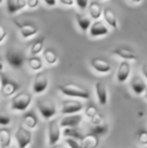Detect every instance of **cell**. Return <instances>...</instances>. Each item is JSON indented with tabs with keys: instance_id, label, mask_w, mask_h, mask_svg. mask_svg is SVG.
<instances>
[{
	"instance_id": "cell-1",
	"label": "cell",
	"mask_w": 147,
	"mask_h": 148,
	"mask_svg": "<svg viewBox=\"0 0 147 148\" xmlns=\"http://www.w3.org/2000/svg\"><path fill=\"white\" fill-rule=\"evenodd\" d=\"M57 90L63 95L71 98H78V99L89 100L91 98V93L88 89L80 86V85L74 84V83H67L57 86Z\"/></svg>"
},
{
	"instance_id": "cell-2",
	"label": "cell",
	"mask_w": 147,
	"mask_h": 148,
	"mask_svg": "<svg viewBox=\"0 0 147 148\" xmlns=\"http://www.w3.org/2000/svg\"><path fill=\"white\" fill-rule=\"evenodd\" d=\"M32 101V95L28 92L22 91L18 92L17 94L12 97L11 101H10V108L13 111L17 112H23L27 110L29 105L31 104Z\"/></svg>"
},
{
	"instance_id": "cell-3",
	"label": "cell",
	"mask_w": 147,
	"mask_h": 148,
	"mask_svg": "<svg viewBox=\"0 0 147 148\" xmlns=\"http://www.w3.org/2000/svg\"><path fill=\"white\" fill-rule=\"evenodd\" d=\"M36 107L41 117L45 120H51L57 114V107L53 100L49 98H41L36 102Z\"/></svg>"
},
{
	"instance_id": "cell-4",
	"label": "cell",
	"mask_w": 147,
	"mask_h": 148,
	"mask_svg": "<svg viewBox=\"0 0 147 148\" xmlns=\"http://www.w3.org/2000/svg\"><path fill=\"white\" fill-rule=\"evenodd\" d=\"M19 88V84L16 81L4 75L3 73L0 74V91L3 97H13L15 94H17Z\"/></svg>"
},
{
	"instance_id": "cell-5",
	"label": "cell",
	"mask_w": 147,
	"mask_h": 148,
	"mask_svg": "<svg viewBox=\"0 0 147 148\" xmlns=\"http://www.w3.org/2000/svg\"><path fill=\"white\" fill-rule=\"evenodd\" d=\"M14 139L17 143L18 148H27L32 141L31 131L23 124H20L14 133Z\"/></svg>"
},
{
	"instance_id": "cell-6",
	"label": "cell",
	"mask_w": 147,
	"mask_h": 148,
	"mask_svg": "<svg viewBox=\"0 0 147 148\" xmlns=\"http://www.w3.org/2000/svg\"><path fill=\"white\" fill-rule=\"evenodd\" d=\"M62 136L61 125L57 119L49 120L47 125V138H49V146H53L59 143Z\"/></svg>"
},
{
	"instance_id": "cell-7",
	"label": "cell",
	"mask_w": 147,
	"mask_h": 148,
	"mask_svg": "<svg viewBox=\"0 0 147 148\" xmlns=\"http://www.w3.org/2000/svg\"><path fill=\"white\" fill-rule=\"evenodd\" d=\"M84 110V104L78 100H65L62 102L61 113L63 115H74L80 114L81 111Z\"/></svg>"
},
{
	"instance_id": "cell-8",
	"label": "cell",
	"mask_w": 147,
	"mask_h": 148,
	"mask_svg": "<svg viewBox=\"0 0 147 148\" xmlns=\"http://www.w3.org/2000/svg\"><path fill=\"white\" fill-rule=\"evenodd\" d=\"M5 60L7 64L13 69H20L24 64V56L19 51L14 49L6 51Z\"/></svg>"
},
{
	"instance_id": "cell-9",
	"label": "cell",
	"mask_w": 147,
	"mask_h": 148,
	"mask_svg": "<svg viewBox=\"0 0 147 148\" xmlns=\"http://www.w3.org/2000/svg\"><path fill=\"white\" fill-rule=\"evenodd\" d=\"M49 87V78L46 73L38 72L32 82V91L34 94H42Z\"/></svg>"
},
{
	"instance_id": "cell-10",
	"label": "cell",
	"mask_w": 147,
	"mask_h": 148,
	"mask_svg": "<svg viewBox=\"0 0 147 148\" xmlns=\"http://www.w3.org/2000/svg\"><path fill=\"white\" fill-rule=\"evenodd\" d=\"M110 32L109 26L105 23L102 20H95L91 25L90 29H89V33H90L91 37H100L108 35Z\"/></svg>"
},
{
	"instance_id": "cell-11",
	"label": "cell",
	"mask_w": 147,
	"mask_h": 148,
	"mask_svg": "<svg viewBox=\"0 0 147 148\" xmlns=\"http://www.w3.org/2000/svg\"><path fill=\"white\" fill-rule=\"evenodd\" d=\"M112 53L123 60H127V62H132V60H136L138 59L137 55L133 49L127 47H123V45H119L116 49H114L112 51Z\"/></svg>"
},
{
	"instance_id": "cell-12",
	"label": "cell",
	"mask_w": 147,
	"mask_h": 148,
	"mask_svg": "<svg viewBox=\"0 0 147 148\" xmlns=\"http://www.w3.org/2000/svg\"><path fill=\"white\" fill-rule=\"evenodd\" d=\"M90 64L94 71L99 74H108L111 72L112 66L108 60L101 59V58H93L90 60Z\"/></svg>"
},
{
	"instance_id": "cell-13",
	"label": "cell",
	"mask_w": 147,
	"mask_h": 148,
	"mask_svg": "<svg viewBox=\"0 0 147 148\" xmlns=\"http://www.w3.org/2000/svg\"><path fill=\"white\" fill-rule=\"evenodd\" d=\"M131 74V64L127 60H122L119 64L116 73V79L118 83H125Z\"/></svg>"
},
{
	"instance_id": "cell-14",
	"label": "cell",
	"mask_w": 147,
	"mask_h": 148,
	"mask_svg": "<svg viewBox=\"0 0 147 148\" xmlns=\"http://www.w3.org/2000/svg\"><path fill=\"white\" fill-rule=\"evenodd\" d=\"M82 122L83 115L74 114V115H67L62 118V120L59 121V125H61V128H78Z\"/></svg>"
},
{
	"instance_id": "cell-15",
	"label": "cell",
	"mask_w": 147,
	"mask_h": 148,
	"mask_svg": "<svg viewBox=\"0 0 147 148\" xmlns=\"http://www.w3.org/2000/svg\"><path fill=\"white\" fill-rule=\"evenodd\" d=\"M95 93L100 105L105 106L108 104V89L105 83H103L102 81L95 83Z\"/></svg>"
},
{
	"instance_id": "cell-16",
	"label": "cell",
	"mask_w": 147,
	"mask_h": 148,
	"mask_svg": "<svg viewBox=\"0 0 147 148\" xmlns=\"http://www.w3.org/2000/svg\"><path fill=\"white\" fill-rule=\"evenodd\" d=\"M130 87H131V90L133 91L134 94L140 96L145 93L147 85H146V82L144 81V79L142 78L141 76L135 75V76L132 77V79L130 80Z\"/></svg>"
},
{
	"instance_id": "cell-17",
	"label": "cell",
	"mask_w": 147,
	"mask_h": 148,
	"mask_svg": "<svg viewBox=\"0 0 147 148\" xmlns=\"http://www.w3.org/2000/svg\"><path fill=\"white\" fill-rule=\"evenodd\" d=\"M14 24L18 27L20 34L22 35L23 38L34 36L36 34H37V31H38V28L31 23H21L17 20H14Z\"/></svg>"
},
{
	"instance_id": "cell-18",
	"label": "cell",
	"mask_w": 147,
	"mask_h": 148,
	"mask_svg": "<svg viewBox=\"0 0 147 148\" xmlns=\"http://www.w3.org/2000/svg\"><path fill=\"white\" fill-rule=\"evenodd\" d=\"M76 21L78 23L80 29L83 32H86L90 29L91 25H92V20H91L90 15L86 13H77L76 14Z\"/></svg>"
},
{
	"instance_id": "cell-19",
	"label": "cell",
	"mask_w": 147,
	"mask_h": 148,
	"mask_svg": "<svg viewBox=\"0 0 147 148\" xmlns=\"http://www.w3.org/2000/svg\"><path fill=\"white\" fill-rule=\"evenodd\" d=\"M88 11L90 14V17L94 20H99L101 16L103 15V11L104 9L102 8L101 4L98 1H91L88 6Z\"/></svg>"
},
{
	"instance_id": "cell-20",
	"label": "cell",
	"mask_w": 147,
	"mask_h": 148,
	"mask_svg": "<svg viewBox=\"0 0 147 148\" xmlns=\"http://www.w3.org/2000/svg\"><path fill=\"white\" fill-rule=\"evenodd\" d=\"M103 17H104V20L106 21L107 25L110 26L113 29H117L118 26H119L117 16L111 8H105L104 11H103Z\"/></svg>"
},
{
	"instance_id": "cell-21",
	"label": "cell",
	"mask_w": 147,
	"mask_h": 148,
	"mask_svg": "<svg viewBox=\"0 0 147 148\" xmlns=\"http://www.w3.org/2000/svg\"><path fill=\"white\" fill-rule=\"evenodd\" d=\"M7 11L9 14H14L27 6L26 0H6Z\"/></svg>"
},
{
	"instance_id": "cell-22",
	"label": "cell",
	"mask_w": 147,
	"mask_h": 148,
	"mask_svg": "<svg viewBox=\"0 0 147 148\" xmlns=\"http://www.w3.org/2000/svg\"><path fill=\"white\" fill-rule=\"evenodd\" d=\"M100 143L99 136L95 134H87L81 140V148H97Z\"/></svg>"
},
{
	"instance_id": "cell-23",
	"label": "cell",
	"mask_w": 147,
	"mask_h": 148,
	"mask_svg": "<svg viewBox=\"0 0 147 148\" xmlns=\"http://www.w3.org/2000/svg\"><path fill=\"white\" fill-rule=\"evenodd\" d=\"M11 143V133L8 129H0V148L9 147Z\"/></svg>"
},
{
	"instance_id": "cell-24",
	"label": "cell",
	"mask_w": 147,
	"mask_h": 148,
	"mask_svg": "<svg viewBox=\"0 0 147 148\" xmlns=\"http://www.w3.org/2000/svg\"><path fill=\"white\" fill-rule=\"evenodd\" d=\"M23 125L25 127H27L29 130L31 129H36L37 126V118L34 113L29 112V113H25L23 115Z\"/></svg>"
},
{
	"instance_id": "cell-25",
	"label": "cell",
	"mask_w": 147,
	"mask_h": 148,
	"mask_svg": "<svg viewBox=\"0 0 147 148\" xmlns=\"http://www.w3.org/2000/svg\"><path fill=\"white\" fill-rule=\"evenodd\" d=\"M62 134L65 138H74L78 140H82L84 138V135L78 128H64Z\"/></svg>"
},
{
	"instance_id": "cell-26",
	"label": "cell",
	"mask_w": 147,
	"mask_h": 148,
	"mask_svg": "<svg viewBox=\"0 0 147 148\" xmlns=\"http://www.w3.org/2000/svg\"><path fill=\"white\" fill-rule=\"evenodd\" d=\"M27 64L30 70L34 71V72H40V70L43 66V62L38 56H31L29 59L27 60Z\"/></svg>"
},
{
	"instance_id": "cell-27",
	"label": "cell",
	"mask_w": 147,
	"mask_h": 148,
	"mask_svg": "<svg viewBox=\"0 0 147 148\" xmlns=\"http://www.w3.org/2000/svg\"><path fill=\"white\" fill-rule=\"evenodd\" d=\"M43 59L46 62V64H55L57 62V60H59V57H57V53H55L53 49H46L43 51Z\"/></svg>"
},
{
	"instance_id": "cell-28",
	"label": "cell",
	"mask_w": 147,
	"mask_h": 148,
	"mask_svg": "<svg viewBox=\"0 0 147 148\" xmlns=\"http://www.w3.org/2000/svg\"><path fill=\"white\" fill-rule=\"evenodd\" d=\"M43 42H44V38L40 37L39 39H36L30 47V55L31 56H37L43 51Z\"/></svg>"
},
{
	"instance_id": "cell-29",
	"label": "cell",
	"mask_w": 147,
	"mask_h": 148,
	"mask_svg": "<svg viewBox=\"0 0 147 148\" xmlns=\"http://www.w3.org/2000/svg\"><path fill=\"white\" fill-rule=\"evenodd\" d=\"M90 130L92 134H95V135H97V136H99V135H104L105 133L108 132V125L103 122L99 125H93L90 128Z\"/></svg>"
},
{
	"instance_id": "cell-30",
	"label": "cell",
	"mask_w": 147,
	"mask_h": 148,
	"mask_svg": "<svg viewBox=\"0 0 147 148\" xmlns=\"http://www.w3.org/2000/svg\"><path fill=\"white\" fill-rule=\"evenodd\" d=\"M100 113V112L98 111V109H97L96 107H94V106H88V107L85 109V115L87 116L89 119H92V118H94L95 116H97L98 114Z\"/></svg>"
},
{
	"instance_id": "cell-31",
	"label": "cell",
	"mask_w": 147,
	"mask_h": 148,
	"mask_svg": "<svg viewBox=\"0 0 147 148\" xmlns=\"http://www.w3.org/2000/svg\"><path fill=\"white\" fill-rule=\"evenodd\" d=\"M65 142L70 148H81V140H78V139L66 138Z\"/></svg>"
},
{
	"instance_id": "cell-32",
	"label": "cell",
	"mask_w": 147,
	"mask_h": 148,
	"mask_svg": "<svg viewBox=\"0 0 147 148\" xmlns=\"http://www.w3.org/2000/svg\"><path fill=\"white\" fill-rule=\"evenodd\" d=\"M138 142H139L140 145L147 146V131L141 130L138 133Z\"/></svg>"
},
{
	"instance_id": "cell-33",
	"label": "cell",
	"mask_w": 147,
	"mask_h": 148,
	"mask_svg": "<svg viewBox=\"0 0 147 148\" xmlns=\"http://www.w3.org/2000/svg\"><path fill=\"white\" fill-rule=\"evenodd\" d=\"M11 122V118L8 115L0 113V126H8Z\"/></svg>"
},
{
	"instance_id": "cell-34",
	"label": "cell",
	"mask_w": 147,
	"mask_h": 148,
	"mask_svg": "<svg viewBox=\"0 0 147 148\" xmlns=\"http://www.w3.org/2000/svg\"><path fill=\"white\" fill-rule=\"evenodd\" d=\"M75 2L81 10L87 9L89 6V0H75Z\"/></svg>"
},
{
	"instance_id": "cell-35",
	"label": "cell",
	"mask_w": 147,
	"mask_h": 148,
	"mask_svg": "<svg viewBox=\"0 0 147 148\" xmlns=\"http://www.w3.org/2000/svg\"><path fill=\"white\" fill-rule=\"evenodd\" d=\"M6 35H7V31H6V29L3 27V26L0 25V43L5 39Z\"/></svg>"
},
{
	"instance_id": "cell-36",
	"label": "cell",
	"mask_w": 147,
	"mask_h": 148,
	"mask_svg": "<svg viewBox=\"0 0 147 148\" xmlns=\"http://www.w3.org/2000/svg\"><path fill=\"white\" fill-rule=\"evenodd\" d=\"M59 1L65 6H73L75 3V0H59Z\"/></svg>"
},
{
	"instance_id": "cell-37",
	"label": "cell",
	"mask_w": 147,
	"mask_h": 148,
	"mask_svg": "<svg viewBox=\"0 0 147 148\" xmlns=\"http://www.w3.org/2000/svg\"><path fill=\"white\" fill-rule=\"evenodd\" d=\"M27 2V6H29L30 8H34L38 5V0H26Z\"/></svg>"
},
{
	"instance_id": "cell-38",
	"label": "cell",
	"mask_w": 147,
	"mask_h": 148,
	"mask_svg": "<svg viewBox=\"0 0 147 148\" xmlns=\"http://www.w3.org/2000/svg\"><path fill=\"white\" fill-rule=\"evenodd\" d=\"M47 6H55L57 4V0H43Z\"/></svg>"
},
{
	"instance_id": "cell-39",
	"label": "cell",
	"mask_w": 147,
	"mask_h": 148,
	"mask_svg": "<svg viewBox=\"0 0 147 148\" xmlns=\"http://www.w3.org/2000/svg\"><path fill=\"white\" fill-rule=\"evenodd\" d=\"M141 72H142V74H143V76L146 78V80H147V64H143L142 66V68H141Z\"/></svg>"
},
{
	"instance_id": "cell-40",
	"label": "cell",
	"mask_w": 147,
	"mask_h": 148,
	"mask_svg": "<svg viewBox=\"0 0 147 148\" xmlns=\"http://www.w3.org/2000/svg\"><path fill=\"white\" fill-rule=\"evenodd\" d=\"M4 69H5V64H4L3 60L0 58V74H2L4 72Z\"/></svg>"
},
{
	"instance_id": "cell-41",
	"label": "cell",
	"mask_w": 147,
	"mask_h": 148,
	"mask_svg": "<svg viewBox=\"0 0 147 148\" xmlns=\"http://www.w3.org/2000/svg\"><path fill=\"white\" fill-rule=\"evenodd\" d=\"M47 148H65V147L62 144H55V145H53V146H49Z\"/></svg>"
},
{
	"instance_id": "cell-42",
	"label": "cell",
	"mask_w": 147,
	"mask_h": 148,
	"mask_svg": "<svg viewBox=\"0 0 147 148\" xmlns=\"http://www.w3.org/2000/svg\"><path fill=\"white\" fill-rule=\"evenodd\" d=\"M129 2H131V3L133 4H139L140 2H142V0H128Z\"/></svg>"
},
{
	"instance_id": "cell-43",
	"label": "cell",
	"mask_w": 147,
	"mask_h": 148,
	"mask_svg": "<svg viewBox=\"0 0 147 148\" xmlns=\"http://www.w3.org/2000/svg\"><path fill=\"white\" fill-rule=\"evenodd\" d=\"M143 95H144V98H145V99H147V88H146V91H145V93H144Z\"/></svg>"
},
{
	"instance_id": "cell-44",
	"label": "cell",
	"mask_w": 147,
	"mask_h": 148,
	"mask_svg": "<svg viewBox=\"0 0 147 148\" xmlns=\"http://www.w3.org/2000/svg\"><path fill=\"white\" fill-rule=\"evenodd\" d=\"M2 1H3V0H0V4H1V3H2Z\"/></svg>"
},
{
	"instance_id": "cell-45",
	"label": "cell",
	"mask_w": 147,
	"mask_h": 148,
	"mask_svg": "<svg viewBox=\"0 0 147 148\" xmlns=\"http://www.w3.org/2000/svg\"><path fill=\"white\" fill-rule=\"evenodd\" d=\"M146 148H147V146H146Z\"/></svg>"
}]
</instances>
